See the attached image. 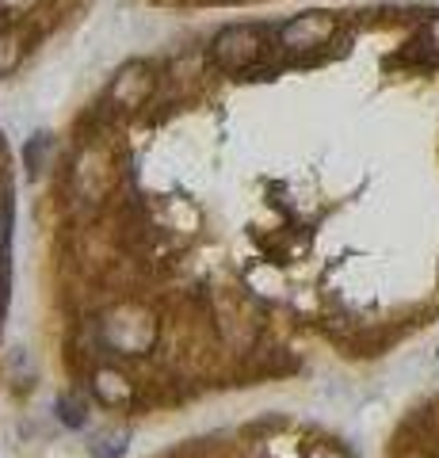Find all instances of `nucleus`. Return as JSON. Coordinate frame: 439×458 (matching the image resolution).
Listing matches in <instances>:
<instances>
[{
  "label": "nucleus",
  "instance_id": "nucleus-5",
  "mask_svg": "<svg viewBox=\"0 0 439 458\" xmlns=\"http://www.w3.org/2000/svg\"><path fill=\"white\" fill-rule=\"evenodd\" d=\"M8 229H12V210H8V199H0V283H4V271H8Z\"/></svg>",
  "mask_w": 439,
  "mask_h": 458
},
{
  "label": "nucleus",
  "instance_id": "nucleus-1",
  "mask_svg": "<svg viewBox=\"0 0 439 458\" xmlns=\"http://www.w3.org/2000/svg\"><path fill=\"white\" fill-rule=\"evenodd\" d=\"M104 340L122 355H146L157 344V321L141 306H119L104 318Z\"/></svg>",
  "mask_w": 439,
  "mask_h": 458
},
{
  "label": "nucleus",
  "instance_id": "nucleus-3",
  "mask_svg": "<svg viewBox=\"0 0 439 458\" xmlns=\"http://www.w3.org/2000/svg\"><path fill=\"white\" fill-rule=\"evenodd\" d=\"M336 35V20L329 12H302L279 27V47L283 50H294V54H306V50H317L325 47Z\"/></svg>",
  "mask_w": 439,
  "mask_h": 458
},
{
  "label": "nucleus",
  "instance_id": "nucleus-4",
  "mask_svg": "<svg viewBox=\"0 0 439 458\" xmlns=\"http://www.w3.org/2000/svg\"><path fill=\"white\" fill-rule=\"evenodd\" d=\"M92 394H96V401H100V405L119 409V405H131V401H134V386L126 382L122 370L100 367V370L92 375Z\"/></svg>",
  "mask_w": 439,
  "mask_h": 458
},
{
  "label": "nucleus",
  "instance_id": "nucleus-7",
  "mask_svg": "<svg viewBox=\"0 0 439 458\" xmlns=\"http://www.w3.org/2000/svg\"><path fill=\"white\" fill-rule=\"evenodd\" d=\"M306 458H348L344 447H336V443H317V447H309Z\"/></svg>",
  "mask_w": 439,
  "mask_h": 458
},
{
  "label": "nucleus",
  "instance_id": "nucleus-8",
  "mask_svg": "<svg viewBox=\"0 0 439 458\" xmlns=\"http://www.w3.org/2000/svg\"><path fill=\"white\" fill-rule=\"evenodd\" d=\"M58 409H62V420H65V424H80V420H84L80 412H77V405H73L69 397H62V401H58Z\"/></svg>",
  "mask_w": 439,
  "mask_h": 458
},
{
  "label": "nucleus",
  "instance_id": "nucleus-9",
  "mask_svg": "<svg viewBox=\"0 0 439 458\" xmlns=\"http://www.w3.org/2000/svg\"><path fill=\"white\" fill-rule=\"evenodd\" d=\"M424 42L432 47V54H439V16L428 23V31H424Z\"/></svg>",
  "mask_w": 439,
  "mask_h": 458
},
{
  "label": "nucleus",
  "instance_id": "nucleus-2",
  "mask_svg": "<svg viewBox=\"0 0 439 458\" xmlns=\"http://www.w3.org/2000/svg\"><path fill=\"white\" fill-rule=\"evenodd\" d=\"M210 57H215V65L230 69V73H245L264 57V38L257 27L249 23H237V27H225V31L215 35L210 42Z\"/></svg>",
  "mask_w": 439,
  "mask_h": 458
},
{
  "label": "nucleus",
  "instance_id": "nucleus-6",
  "mask_svg": "<svg viewBox=\"0 0 439 458\" xmlns=\"http://www.w3.org/2000/svg\"><path fill=\"white\" fill-rule=\"evenodd\" d=\"M20 62V42L12 35H0V73H12Z\"/></svg>",
  "mask_w": 439,
  "mask_h": 458
}]
</instances>
